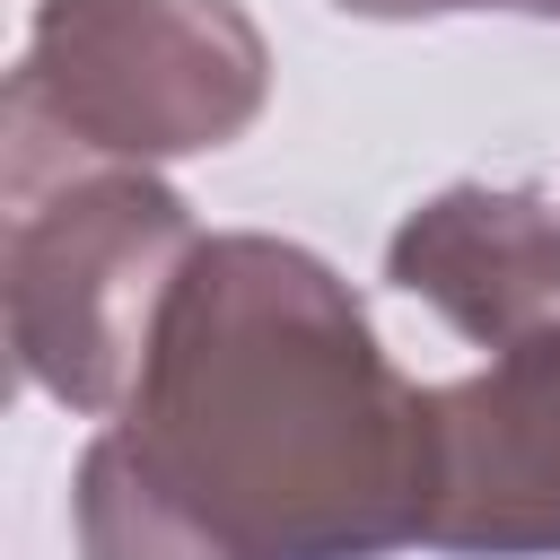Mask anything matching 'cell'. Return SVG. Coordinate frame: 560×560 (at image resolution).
<instances>
[{
	"mask_svg": "<svg viewBox=\"0 0 560 560\" xmlns=\"http://www.w3.org/2000/svg\"><path fill=\"white\" fill-rule=\"evenodd\" d=\"M429 525V385L298 236L219 228L70 472L79 560H385Z\"/></svg>",
	"mask_w": 560,
	"mask_h": 560,
	"instance_id": "6da1fadb",
	"label": "cell"
},
{
	"mask_svg": "<svg viewBox=\"0 0 560 560\" xmlns=\"http://www.w3.org/2000/svg\"><path fill=\"white\" fill-rule=\"evenodd\" d=\"M192 245V201L158 166L0 131V306L9 359L44 402L79 420L122 402Z\"/></svg>",
	"mask_w": 560,
	"mask_h": 560,
	"instance_id": "7a4b0ae2",
	"label": "cell"
},
{
	"mask_svg": "<svg viewBox=\"0 0 560 560\" xmlns=\"http://www.w3.org/2000/svg\"><path fill=\"white\" fill-rule=\"evenodd\" d=\"M271 105V44L245 0H35L0 131L70 158H210Z\"/></svg>",
	"mask_w": 560,
	"mask_h": 560,
	"instance_id": "3957f363",
	"label": "cell"
},
{
	"mask_svg": "<svg viewBox=\"0 0 560 560\" xmlns=\"http://www.w3.org/2000/svg\"><path fill=\"white\" fill-rule=\"evenodd\" d=\"M438 560H560V315L499 341L472 376L429 385Z\"/></svg>",
	"mask_w": 560,
	"mask_h": 560,
	"instance_id": "277c9868",
	"label": "cell"
},
{
	"mask_svg": "<svg viewBox=\"0 0 560 560\" xmlns=\"http://www.w3.org/2000/svg\"><path fill=\"white\" fill-rule=\"evenodd\" d=\"M385 280L446 332L499 350L560 306V201L542 184H446L385 236Z\"/></svg>",
	"mask_w": 560,
	"mask_h": 560,
	"instance_id": "5b68a950",
	"label": "cell"
},
{
	"mask_svg": "<svg viewBox=\"0 0 560 560\" xmlns=\"http://www.w3.org/2000/svg\"><path fill=\"white\" fill-rule=\"evenodd\" d=\"M350 18H385V26H411V18H560V0H332Z\"/></svg>",
	"mask_w": 560,
	"mask_h": 560,
	"instance_id": "8992f818",
	"label": "cell"
}]
</instances>
